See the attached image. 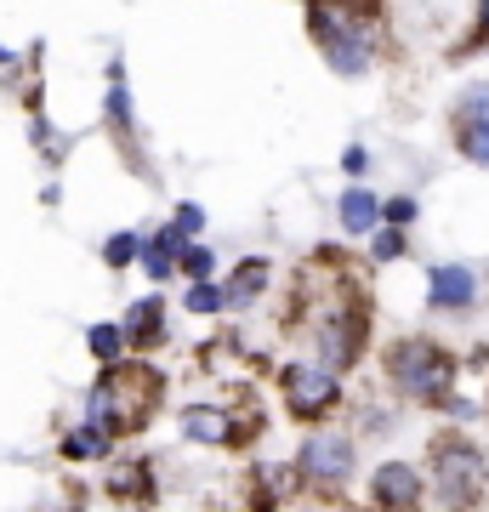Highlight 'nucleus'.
I'll return each mask as SVG.
<instances>
[{"label":"nucleus","mask_w":489,"mask_h":512,"mask_svg":"<svg viewBox=\"0 0 489 512\" xmlns=\"http://www.w3.org/2000/svg\"><path fill=\"white\" fill-rule=\"evenodd\" d=\"M256 285H262V262H251V268H245V274H239L234 285H228V302H245V296H251Z\"/></svg>","instance_id":"13"},{"label":"nucleus","mask_w":489,"mask_h":512,"mask_svg":"<svg viewBox=\"0 0 489 512\" xmlns=\"http://www.w3.org/2000/svg\"><path fill=\"white\" fill-rule=\"evenodd\" d=\"M461 154L472 165H489V120H467L461 126Z\"/></svg>","instance_id":"9"},{"label":"nucleus","mask_w":489,"mask_h":512,"mask_svg":"<svg viewBox=\"0 0 489 512\" xmlns=\"http://www.w3.org/2000/svg\"><path fill=\"white\" fill-rule=\"evenodd\" d=\"M484 12H489V0H484Z\"/></svg>","instance_id":"21"},{"label":"nucleus","mask_w":489,"mask_h":512,"mask_svg":"<svg viewBox=\"0 0 489 512\" xmlns=\"http://www.w3.org/2000/svg\"><path fill=\"white\" fill-rule=\"evenodd\" d=\"M182 256H188V274H211V251H200V245H194V251H182Z\"/></svg>","instance_id":"17"},{"label":"nucleus","mask_w":489,"mask_h":512,"mask_svg":"<svg viewBox=\"0 0 489 512\" xmlns=\"http://www.w3.org/2000/svg\"><path fill=\"white\" fill-rule=\"evenodd\" d=\"M336 399V382H330V370H290V404L296 410H325Z\"/></svg>","instance_id":"5"},{"label":"nucleus","mask_w":489,"mask_h":512,"mask_svg":"<svg viewBox=\"0 0 489 512\" xmlns=\"http://www.w3.org/2000/svg\"><path fill=\"white\" fill-rule=\"evenodd\" d=\"M438 484H444V501H472L484 484V456L472 444H444L438 450Z\"/></svg>","instance_id":"2"},{"label":"nucleus","mask_w":489,"mask_h":512,"mask_svg":"<svg viewBox=\"0 0 489 512\" xmlns=\"http://www.w3.org/2000/svg\"><path fill=\"white\" fill-rule=\"evenodd\" d=\"M63 450H69V456H103V450H109V439H103V427H74Z\"/></svg>","instance_id":"10"},{"label":"nucleus","mask_w":489,"mask_h":512,"mask_svg":"<svg viewBox=\"0 0 489 512\" xmlns=\"http://www.w3.org/2000/svg\"><path fill=\"white\" fill-rule=\"evenodd\" d=\"M427 291H433V308H467L472 291H478V279H472V268L438 262L433 274H427Z\"/></svg>","instance_id":"4"},{"label":"nucleus","mask_w":489,"mask_h":512,"mask_svg":"<svg viewBox=\"0 0 489 512\" xmlns=\"http://www.w3.org/2000/svg\"><path fill=\"white\" fill-rule=\"evenodd\" d=\"M455 109H461V120H489V80H478V86H467Z\"/></svg>","instance_id":"11"},{"label":"nucleus","mask_w":489,"mask_h":512,"mask_svg":"<svg viewBox=\"0 0 489 512\" xmlns=\"http://www.w3.org/2000/svg\"><path fill=\"white\" fill-rule=\"evenodd\" d=\"M182 433H188L194 444H228V416L194 404V410H182Z\"/></svg>","instance_id":"7"},{"label":"nucleus","mask_w":489,"mask_h":512,"mask_svg":"<svg viewBox=\"0 0 489 512\" xmlns=\"http://www.w3.org/2000/svg\"><path fill=\"white\" fill-rule=\"evenodd\" d=\"M302 467H308L313 478H325V484H336V478L353 473V444L342 439V433H313L308 450H302Z\"/></svg>","instance_id":"3"},{"label":"nucleus","mask_w":489,"mask_h":512,"mask_svg":"<svg viewBox=\"0 0 489 512\" xmlns=\"http://www.w3.org/2000/svg\"><path fill=\"white\" fill-rule=\"evenodd\" d=\"M222 302H228V291H211V285H194V291H188V308L194 313H211V308H222Z\"/></svg>","instance_id":"14"},{"label":"nucleus","mask_w":489,"mask_h":512,"mask_svg":"<svg viewBox=\"0 0 489 512\" xmlns=\"http://www.w3.org/2000/svg\"><path fill=\"white\" fill-rule=\"evenodd\" d=\"M91 353H97V359H114V353H120V330L97 325V330H91Z\"/></svg>","instance_id":"12"},{"label":"nucleus","mask_w":489,"mask_h":512,"mask_svg":"<svg viewBox=\"0 0 489 512\" xmlns=\"http://www.w3.org/2000/svg\"><path fill=\"white\" fill-rule=\"evenodd\" d=\"M393 370H399V382L410 387V393H421V399H438V393L450 387V359H444L433 342H404Z\"/></svg>","instance_id":"1"},{"label":"nucleus","mask_w":489,"mask_h":512,"mask_svg":"<svg viewBox=\"0 0 489 512\" xmlns=\"http://www.w3.org/2000/svg\"><path fill=\"white\" fill-rule=\"evenodd\" d=\"M200 205H182V217H177V228H182V234H194V228H200Z\"/></svg>","instance_id":"19"},{"label":"nucleus","mask_w":489,"mask_h":512,"mask_svg":"<svg viewBox=\"0 0 489 512\" xmlns=\"http://www.w3.org/2000/svg\"><path fill=\"white\" fill-rule=\"evenodd\" d=\"M376 501L381 507H410V501H421V478H416V467H381L376 473Z\"/></svg>","instance_id":"6"},{"label":"nucleus","mask_w":489,"mask_h":512,"mask_svg":"<svg viewBox=\"0 0 489 512\" xmlns=\"http://www.w3.org/2000/svg\"><path fill=\"white\" fill-rule=\"evenodd\" d=\"M137 251H143V245H137V234H120V239H109V262H131Z\"/></svg>","instance_id":"15"},{"label":"nucleus","mask_w":489,"mask_h":512,"mask_svg":"<svg viewBox=\"0 0 489 512\" xmlns=\"http://www.w3.org/2000/svg\"><path fill=\"white\" fill-rule=\"evenodd\" d=\"M399 251H404V239H399V234H376V256H381V262H393Z\"/></svg>","instance_id":"16"},{"label":"nucleus","mask_w":489,"mask_h":512,"mask_svg":"<svg viewBox=\"0 0 489 512\" xmlns=\"http://www.w3.org/2000/svg\"><path fill=\"white\" fill-rule=\"evenodd\" d=\"M387 211V222H410L416 217V200H393V205H381Z\"/></svg>","instance_id":"18"},{"label":"nucleus","mask_w":489,"mask_h":512,"mask_svg":"<svg viewBox=\"0 0 489 512\" xmlns=\"http://www.w3.org/2000/svg\"><path fill=\"white\" fill-rule=\"evenodd\" d=\"M376 217H381L376 194H364V188H347V194H342V228H347V234H370Z\"/></svg>","instance_id":"8"},{"label":"nucleus","mask_w":489,"mask_h":512,"mask_svg":"<svg viewBox=\"0 0 489 512\" xmlns=\"http://www.w3.org/2000/svg\"><path fill=\"white\" fill-rule=\"evenodd\" d=\"M347 171H353V177H359V171H364V165H370V154H364V148H347Z\"/></svg>","instance_id":"20"}]
</instances>
